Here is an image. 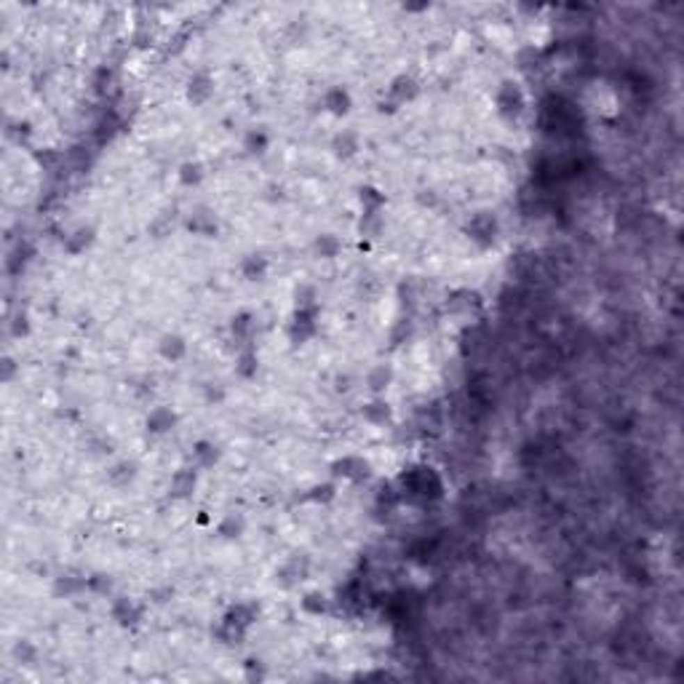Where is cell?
<instances>
[{
    "label": "cell",
    "instance_id": "3",
    "mask_svg": "<svg viewBox=\"0 0 684 684\" xmlns=\"http://www.w3.org/2000/svg\"><path fill=\"white\" fill-rule=\"evenodd\" d=\"M308 556H291L289 562L275 572V580L281 583L284 588H291V585H297V583H302L308 578Z\"/></svg>",
    "mask_w": 684,
    "mask_h": 684
},
{
    "label": "cell",
    "instance_id": "14",
    "mask_svg": "<svg viewBox=\"0 0 684 684\" xmlns=\"http://www.w3.org/2000/svg\"><path fill=\"white\" fill-rule=\"evenodd\" d=\"M268 268H270V262H268L265 254H249L243 256V262H241V275L246 281H262L268 275Z\"/></svg>",
    "mask_w": 684,
    "mask_h": 684
},
{
    "label": "cell",
    "instance_id": "22",
    "mask_svg": "<svg viewBox=\"0 0 684 684\" xmlns=\"http://www.w3.org/2000/svg\"><path fill=\"white\" fill-rule=\"evenodd\" d=\"M91 241H94V227H78L75 233H70L65 238V249L70 254H81L91 246Z\"/></svg>",
    "mask_w": 684,
    "mask_h": 684
},
{
    "label": "cell",
    "instance_id": "33",
    "mask_svg": "<svg viewBox=\"0 0 684 684\" xmlns=\"http://www.w3.org/2000/svg\"><path fill=\"white\" fill-rule=\"evenodd\" d=\"M243 671H246V679H249V682H256V679H262V676H265L262 660H256V658H249V660L243 663Z\"/></svg>",
    "mask_w": 684,
    "mask_h": 684
},
{
    "label": "cell",
    "instance_id": "11",
    "mask_svg": "<svg viewBox=\"0 0 684 684\" xmlns=\"http://www.w3.org/2000/svg\"><path fill=\"white\" fill-rule=\"evenodd\" d=\"M137 462H131V460H120V462H115L110 471H107V481L113 484V487H118V489H126L129 484H134V479H137Z\"/></svg>",
    "mask_w": 684,
    "mask_h": 684
},
{
    "label": "cell",
    "instance_id": "18",
    "mask_svg": "<svg viewBox=\"0 0 684 684\" xmlns=\"http://www.w3.org/2000/svg\"><path fill=\"white\" fill-rule=\"evenodd\" d=\"M243 530H246V521H243L241 513H227L222 521L217 524V535L222 540H238L241 535H243Z\"/></svg>",
    "mask_w": 684,
    "mask_h": 684
},
{
    "label": "cell",
    "instance_id": "26",
    "mask_svg": "<svg viewBox=\"0 0 684 684\" xmlns=\"http://www.w3.org/2000/svg\"><path fill=\"white\" fill-rule=\"evenodd\" d=\"M268 134L262 131V129H252L246 137H243V150L246 153H252V155H262L265 150H268Z\"/></svg>",
    "mask_w": 684,
    "mask_h": 684
},
{
    "label": "cell",
    "instance_id": "5",
    "mask_svg": "<svg viewBox=\"0 0 684 684\" xmlns=\"http://www.w3.org/2000/svg\"><path fill=\"white\" fill-rule=\"evenodd\" d=\"M158 353H161V359L166 361H182L188 356V340L182 337V334H177V332H171V334H163L161 340H158Z\"/></svg>",
    "mask_w": 684,
    "mask_h": 684
},
{
    "label": "cell",
    "instance_id": "34",
    "mask_svg": "<svg viewBox=\"0 0 684 684\" xmlns=\"http://www.w3.org/2000/svg\"><path fill=\"white\" fill-rule=\"evenodd\" d=\"M204 398L209 401V404H222L225 401L222 385H217V382H206L204 385Z\"/></svg>",
    "mask_w": 684,
    "mask_h": 684
},
{
    "label": "cell",
    "instance_id": "25",
    "mask_svg": "<svg viewBox=\"0 0 684 684\" xmlns=\"http://www.w3.org/2000/svg\"><path fill=\"white\" fill-rule=\"evenodd\" d=\"M193 457H195L198 468H211L214 462L220 460V449L211 444V441H198V444L193 446Z\"/></svg>",
    "mask_w": 684,
    "mask_h": 684
},
{
    "label": "cell",
    "instance_id": "6",
    "mask_svg": "<svg viewBox=\"0 0 684 684\" xmlns=\"http://www.w3.org/2000/svg\"><path fill=\"white\" fill-rule=\"evenodd\" d=\"M417 91H420V86L417 81L412 78V75H398L391 88H388V94H391V104L393 107H401V104L412 102L414 97H417Z\"/></svg>",
    "mask_w": 684,
    "mask_h": 684
},
{
    "label": "cell",
    "instance_id": "7",
    "mask_svg": "<svg viewBox=\"0 0 684 684\" xmlns=\"http://www.w3.org/2000/svg\"><path fill=\"white\" fill-rule=\"evenodd\" d=\"M359 150H361V139H359V134L350 131V129H342V131H337L334 139H332V153L337 155V158H342V161L353 158Z\"/></svg>",
    "mask_w": 684,
    "mask_h": 684
},
{
    "label": "cell",
    "instance_id": "29",
    "mask_svg": "<svg viewBox=\"0 0 684 684\" xmlns=\"http://www.w3.org/2000/svg\"><path fill=\"white\" fill-rule=\"evenodd\" d=\"M302 610L310 612V615H324L326 610H329V601H326L324 594L313 591V594H305V598H302Z\"/></svg>",
    "mask_w": 684,
    "mask_h": 684
},
{
    "label": "cell",
    "instance_id": "16",
    "mask_svg": "<svg viewBox=\"0 0 684 684\" xmlns=\"http://www.w3.org/2000/svg\"><path fill=\"white\" fill-rule=\"evenodd\" d=\"M468 233L471 238L481 243V246H489L495 241V220L492 217H476L473 222L468 225Z\"/></svg>",
    "mask_w": 684,
    "mask_h": 684
},
{
    "label": "cell",
    "instance_id": "38",
    "mask_svg": "<svg viewBox=\"0 0 684 684\" xmlns=\"http://www.w3.org/2000/svg\"><path fill=\"white\" fill-rule=\"evenodd\" d=\"M11 332H14V337H22V334H27V332H30L27 316H17V318H14V329H11Z\"/></svg>",
    "mask_w": 684,
    "mask_h": 684
},
{
    "label": "cell",
    "instance_id": "37",
    "mask_svg": "<svg viewBox=\"0 0 684 684\" xmlns=\"http://www.w3.org/2000/svg\"><path fill=\"white\" fill-rule=\"evenodd\" d=\"M332 497H334V484H321V487H313L310 489L308 500H321V503H326Z\"/></svg>",
    "mask_w": 684,
    "mask_h": 684
},
{
    "label": "cell",
    "instance_id": "15",
    "mask_svg": "<svg viewBox=\"0 0 684 684\" xmlns=\"http://www.w3.org/2000/svg\"><path fill=\"white\" fill-rule=\"evenodd\" d=\"M391 382H393V369H391V366H385V364L375 366V369L366 375V388H369L375 396L385 393V391L391 388Z\"/></svg>",
    "mask_w": 684,
    "mask_h": 684
},
{
    "label": "cell",
    "instance_id": "27",
    "mask_svg": "<svg viewBox=\"0 0 684 684\" xmlns=\"http://www.w3.org/2000/svg\"><path fill=\"white\" fill-rule=\"evenodd\" d=\"M14 658H17L22 666H35L38 650H35V644L30 639H19L17 644H14Z\"/></svg>",
    "mask_w": 684,
    "mask_h": 684
},
{
    "label": "cell",
    "instance_id": "2",
    "mask_svg": "<svg viewBox=\"0 0 684 684\" xmlns=\"http://www.w3.org/2000/svg\"><path fill=\"white\" fill-rule=\"evenodd\" d=\"M110 615H113V620H115L118 626H123V628H131V626H137L139 620L145 617V607H142V604H137L134 598L120 596V598H115V601H113V607H110Z\"/></svg>",
    "mask_w": 684,
    "mask_h": 684
},
{
    "label": "cell",
    "instance_id": "1",
    "mask_svg": "<svg viewBox=\"0 0 684 684\" xmlns=\"http://www.w3.org/2000/svg\"><path fill=\"white\" fill-rule=\"evenodd\" d=\"M177 423H179V414L171 407H155L145 417V430L150 436H166V433H171L177 427Z\"/></svg>",
    "mask_w": 684,
    "mask_h": 684
},
{
    "label": "cell",
    "instance_id": "13",
    "mask_svg": "<svg viewBox=\"0 0 684 684\" xmlns=\"http://www.w3.org/2000/svg\"><path fill=\"white\" fill-rule=\"evenodd\" d=\"M334 473L342 476V479L361 481L369 476V462L361 460V457H342V460L334 465Z\"/></svg>",
    "mask_w": 684,
    "mask_h": 684
},
{
    "label": "cell",
    "instance_id": "19",
    "mask_svg": "<svg viewBox=\"0 0 684 684\" xmlns=\"http://www.w3.org/2000/svg\"><path fill=\"white\" fill-rule=\"evenodd\" d=\"M188 230L195 233V236H204V238H211L217 236V220L209 214V211H198L188 220Z\"/></svg>",
    "mask_w": 684,
    "mask_h": 684
},
{
    "label": "cell",
    "instance_id": "12",
    "mask_svg": "<svg viewBox=\"0 0 684 684\" xmlns=\"http://www.w3.org/2000/svg\"><path fill=\"white\" fill-rule=\"evenodd\" d=\"M361 414H364V420L366 423H372V425H385V423H391V404L382 398V396H375L369 404H364V409H361Z\"/></svg>",
    "mask_w": 684,
    "mask_h": 684
},
{
    "label": "cell",
    "instance_id": "24",
    "mask_svg": "<svg viewBox=\"0 0 684 684\" xmlns=\"http://www.w3.org/2000/svg\"><path fill=\"white\" fill-rule=\"evenodd\" d=\"M254 329H256V321L252 313H238L233 318V324H230V332H233L236 340H252L254 337Z\"/></svg>",
    "mask_w": 684,
    "mask_h": 684
},
{
    "label": "cell",
    "instance_id": "4",
    "mask_svg": "<svg viewBox=\"0 0 684 684\" xmlns=\"http://www.w3.org/2000/svg\"><path fill=\"white\" fill-rule=\"evenodd\" d=\"M214 97V78L209 72H195L193 78L188 81V102L190 104H206L209 99Z\"/></svg>",
    "mask_w": 684,
    "mask_h": 684
},
{
    "label": "cell",
    "instance_id": "36",
    "mask_svg": "<svg viewBox=\"0 0 684 684\" xmlns=\"http://www.w3.org/2000/svg\"><path fill=\"white\" fill-rule=\"evenodd\" d=\"M17 359H11V356H3V361H0V380L3 382H11L14 380V375H17Z\"/></svg>",
    "mask_w": 684,
    "mask_h": 684
},
{
    "label": "cell",
    "instance_id": "32",
    "mask_svg": "<svg viewBox=\"0 0 684 684\" xmlns=\"http://www.w3.org/2000/svg\"><path fill=\"white\" fill-rule=\"evenodd\" d=\"M88 591H94V594H110L113 591L110 575H91L88 578Z\"/></svg>",
    "mask_w": 684,
    "mask_h": 684
},
{
    "label": "cell",
    "instance_id": "20",
    "mask_svg": "<svg viewBox=\"0 0 684 684\" xmlns=\"http://www.w3.org/2000/svg\"><path fill=\"white\" fill-rule=\"evenodd\" d=\"M177 177H179V182L185 185V188H195V185H201L206 177V169L204 163H198V161H185L179 171H177Z\"/></svg>",
    "mask_w": 684,
    "mask_h": 684
},
{
    "label": "cell",
    "instance_id": "17",
    "mask_svg": "<svg viewBox=\"0 0 684 684\" xmlns=\"http://www.w3.org/2000/svg\"><path fill=\"white\" fill-rule=\"evenodd\" d=\"M86 588H88V578H83V575H72V572L56 578V585H54V591H56L59 596H75V594H81Z\"/></svg>",
    "mask_w": 684,
    "mask_h": 684
},
{
    "label": "cell",
    "instance_id": "35",
    "mask_svg": "<svg viewBox=\"0 0 684 684\" xmlns=\"http://www.w3.org/2000/svg\"><path fill=\"white\" fill-rule=\"evenodd\" d=\"M171 227H174V217H158V220L150 225V233H153L155 238H163V236H169Z\"/></svg>",
    "mask_w": 684,
    "mask_h": 684
},
{
    "label": "cell",
    "instance_id": "8",
    "mask_svg": "<svg viewBox=\"0 0 684 684\" xmlns=\"http://www.w3.org/2000/svg\"><path fill=\"white\" fill-rule=\"evenodd\" d=\"M324 107L332 113V115H348L350 113V107H353V99H350V91L348 88H342V86H334V88H329L324 97Z\"/></svg>",
    "mask_w": 684,
    "mask_h": 684
},
{
    "label": "cell",
    "instance_id": "23",
    "mask_svg": "<svg viewBox=\"0 0 684 684\" xmlns=\"http://www.w3.org/2000/svg\"><path fill=\"white\" fill-rule=\"evenodd\" d=\"M313 249H316V254L321 256V259H334L342 252V241L334 233H324V236L316 238Z\"/></svg>",
    "mask_w": 684,
    "mask_h": 684
},
{
    "label": "cell",
    "instance_id": "30",
    "mask_svg": "<svg viewBox=\"0 0 684 684\" xmlns=\"http://www.w3.org/2000/svg\"><path fill=\"white\" fill-rule=\"evenodd\" d=\"M382 230V214L380 211H364V220H361V233L377 238V233Z\"/></svg>",
    "mask_w": 684,
    "mask_h": 684
},
{
    "label": "cell",
    "instance_id": "28",
    "mask_svg": "<svg viewBox=\"0 0 684 684\" xmlns=\"http://www.w3.org/2000/svg\"><path fill=\"white\" fill-rule=\"evenodd\" d=\"M359 198H361V204H364V211H380V209L385 206V195H382L377 188H361Z\"/></svg>",
    "mask_w": 684,
    "mask_h": 684
},
{
    "label": "cell",
    "instance_id": "31",
    "mask_svg": "<svg viewBox=\"0 0 684 684\" xmlns=\"http://www.w3.org/2000/svg\"><path fill=\"white\" fill-rule=\"evenodd\" d=\"M318 291L313 289V286H300L297 289V308H316L318 302Z\"/></svg>",
    "mask_w": 684,
    "mask_h": 684
},
{
    "label": "cell",
    "instance_id": "21",
    "mask_svg": "<svg viewBox=\"0 0 684 684\" xmlns=\"http://www.w3.org/2000/svg\"><path fill=\"white\" fill-rule=\"evenodd\" d=\"M256 369H259V359H256L254 350L246 345L238 353V359H236V375L243 377V380H252V377H256Z\"/></svg>",
    "mask_w": 684,
    "mask_h": 684
},
{
    "label": "cell",
    "instance_id": "9",
    "mask_svg": "<svg viewBox=\"0 0 684 684\" xmlns=\"http://www.w3.org/2000/svg\"><path fill=\"white\" fill-rule=\"evenodd\" d=\"M259 615V607L256 604H236V607H230V612L225 615V623H230V626H236L238 631H249L252 628V623L256 620Z\"/></svg>",
    "mask_w": 684,
    "mask_h": 684
},
{
    "label": "cell",
    "instance_id": "10",
    "mask_svg": "<svg viewBox=\"0 0 684 684\" xmlns=\"http://www.w3.org/2000/svg\"><path fill=\"white\" fill-rule=\"evenodd\" d=\"M195 484H198V471H193V468H182V471H177L174 476H171V497H190L195 492Z\"/></svg>",
    "mask_w": 684,
    "mask_h": 684
}]
</instances>
